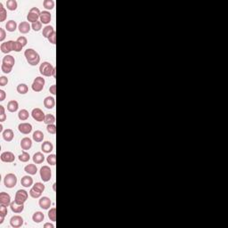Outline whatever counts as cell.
Instances as JSON below:
<instances>
[{
  "label": "cell",
  "instance_id": "6da1fadb",
  "mask_svg": "<svg viewBox=\"0 0 228 228\" xmlns=\"http://www.w3.org/2000/svg\"><path fill=\"white\" fill-rule=\"evenodd\" d=\"M24 56L26 58L27 62H29V64L32 65V66H35L39 63L40 62V56L38 55V53L31 49V48H29L27 50H25L24 52Z\"/></svg>",
  "mask_w": 228,
  "mask_h": 228
},
{
  "label": "cell",
  "instance_id": "7a4b0ae2",
  "mask_svg": "<svg viewBox=\"0 0 228 228\" xmlns=\"http://www.w3.org/2000/svg\"><path fill=\"white\" fill-rule=\"evenodd\" d=\"M55 67L48 62H44L39 66V71L40 73L45 77L53 76Z\"/></svg>",
  "mask_w": 228,
  "mask_h": 228
},
{
  "label": "cell",
  "instance_id": "3957f363",
  "mask_svg": "<svg viewBox=\"0 0 228 228\" xmlns=\"http://www.w3.org/2000/svg\"><path fill=\"white\" fill-rule=\"evenodd\" d=\"M4 184L7 188H14L17 184V176L13 173L7 174L4 178Z\"/></svg>",
  "mask_w": 228,
  "mask_h": 228
},
{
  "label": "cell",
  "instance_id": "277c9868",
  "mask_svg": "<svg viewBox=\"0 0 228 228\" xmlns=\"http://www.w3.org/2000/svg\"><path fill=\"white\" fill-rule=\"evenodd\" d=\"M45 84H46L45 78H43L42 77H37L32 83V86H31L32 90L34 92H41L44 88Z\"/></svg>",
  "mask_w": 228,
  "mask_h": 228
},
{
  "label": "cell",
  "instance_id": "5b68a950",
  "mask_svg": "<svg viewBox=\"0 0 228 228\" xmlns=\"http://www.w3.org/2000/svg\"><path fill=\"white\" fill-rule=\"evenodd\" d=\"M40 14H41V12L38 7H32L27 15V20L28 21L32 22V23L36 22L40 18Z\"/></svg>",
  "mask_w": 228,
  "mask_h": 228
},
{
  "label": "cell",
  "instance_id": "8992f818",
  "mask_svg": "<svg viewBox=\"0 0 228 228\" xmlns=\"http://www.w3.org/2000/svg\"><path fill=\"white\" fill-rule=\"evenodd\" d=\"M40 177L43 180V182H48L51 179L52 176V170L48 166H43L40 169Z\"/></svg>",
  "mask_w": 228,
  "mask_h": 228
},
{
  "label": "cell",
  "instance_id": "52a82bcc",
  "mask_svg": "<svg viewBox=\"0 0 228 228\" xmlns=\"http://www.w3.org/2000/svg\"><path fill=\"white\" fill-rule=\"evenodd\" d=\"M28 192L25 190H18L15 193V198H14V201L18 203H21V204H24L25 201H27L28 199Z\"/></svg>",
  "mask_w": 228,
  "mask_h": 228
},
{
  "label": "cell",
  "instance_id": "ba28073f",
  "mask_svg": "<svg viewBox=\"0 0 228 228\" xmlns=\"http://www.w3.org/2000/svg\"><path fill=\"white\" fill-rule=\"evenodd\" d=\"M31 116L32 118L36 120V121H38V122H42L45 120V117H46V114L44 113V112L39 109V108H35L32 110L31 112Z\"/></svg>",
  "mask_w": 228,
  "mask_h": 228
},
{
  "label": "cell",
  "instance_id": "9c48e42d",
  "mask_svg": "<svg viewBox=\"0 0 228 228\" xmlns=\"http://www.w3.org/2000/svg\"><path fill=\"white\" fill-rule=\"evenodd\" d=\"M1 52L4 54H8L11 51H14V41L13 40H9L7 42H4L1 44L0 46Z\"/></svg>",
  "mask_w": 228,
  "mask_h": 228
},
{
  "label": "cell",
  "instance_id": "30bf717a",
  "mask_svg": "<svg viewBox=\"0 0 228 228\" xmlns=\"http://www.w3.org/2000/svg\"><path fill=\"white\" fill-rule=\"evenodd\" d=\"M0 159L3 162H7V163H11L14 162L15 160V156L13 152H4L1 153Z\"/></svg>",
  "mask_w": 228,
  "mask_h": 228
},
{
  "label": "cell",
  "instance_id": "8fae6325",
  "mask_svg": "<svg viewBox=\"0 0 228 228\" xmlns=\"http://www.w3.org/2000/svg\"><path fill=\"white\" fill-rule=\"evenodd\" d=\"M11 196L5 192H2L0 193V205L2 206H5V207H8L11 205Z\"/></svg>",
  "mask_w": 228,
  "mask_h": 228
},
{
  "label": "cell",
  "instance_id": "7c38bea8",
  "mask_svg": "<svg viewBox=\"0 0 228 228\" xmlns=\"http://www.w3.org/2000/svg\"><path fill=\"white\" fill-rule=\"evenodd\" d=\"M10 224L14 228H18L21 227L22 225H23V218L19 216V215H16V216H14L11 217L10 219Z\"/></svg>",
  "mask_w": 228,
  "mask_h": 228
},
{
  "label": "cell",
  "instance_id": "4fadbf2b",
  "mask_svg": "<svg viewBox=\"0 0 228 228\" xmlns=\"http://www.w3.org/2000/svg\"><path fill=\"white\" fill-rule=\"evenodd\" d=\"M18 130L23 135H29L32 131V125L30 123H21L18 126Z\"/></svg>",
  "mask_w": 228,
  "mask_h": 228
},
{
  "label": "cell",
  "instance_id": "5bb4252c",
  "mask_svg": "<svg viewBox=\"0 0 228 228\" xmlns=\"http://www.w3.org/2000/svg\"><path fill=\"white\" fill-rule=\"evenodd\" d=\"M38 204H39V206H40L41 209H48L51 207V205H52V201H51V200L48 197L44 196V197L40 198V200L38 201Z\"/></svg>",
  "mask_w": 228,
  "mask_h": 228
},
{
  "label": "cell",
  "instance_id": "9a60e30c",
  "mask_svg": "<svg viewBox=\"0 0 228 228\" xmlns=\"http://www.w3.org/2000/svg\"><path fill=\"white\" fill-rule=\"evenodd\" d=\"M10 208H11V210H12L14 213L19 214V213H21V212L23 211V209H24V204H21V203L16 202L15 201H14L11 202Z\"/></svg>",
  "mask_w": 228,
  "mask_h": 228
},
{
  "label": "cell",
  "instance_id": "2e32d148",
  "mask_svg": "<svg viewBox=\"0 0 228 228\" xmlns=\"http://www.w3.org/2000/svg\"><path fill=\"white\" fill-rule=\"evenodd\" d=\"M18 29L19 31L22 34H27L30 31L31 26L30 25V23L28 21H21L18 25Z\"/></svg>",
  "mask_w": 228,
  "mask_h": 228
},
{
  "label": "cell",
  "instance_id": "e0dca14e",
  "mask_svg": "<svg viewBox=\"0 0 228 228\" xmlns=\"http://www.w3.org/2000/svg\"><path fill=\"white\" fill-rule=\"evenodd\" d=\"M32 146V140L29 137H24L21 141V147L22 150L27 151L30 150Z\"/></svg>",
  "mask_w": 228,
  "mask_h": 228
},
{
  "label": "cell",
  "instance_id": "ac0fdd59",
  "mask_svg": "<svg viewBox=\"0 0 228 228\" xmlns=\"http://www.w3.org/2000/svg\"><path fill=\"white\" fill-rule=\"evenodd\" d=\"M51 14L48 12V11H43L41 12V14H40V21L42 22V24H48L50 21H51Z\"/></svg>",
  "mask_w": 228,
  "mask_h": 228
},
{
  "label": "cell",
  "instance_id": "d6986e66",
  "mask_svg": "<svg viewBox=\"0 0 228 228\" xmlns=\"http://www.w3.org/2000/svg\"><path fill=\"white\" fill-rule=\"evenodd\" d=\"M55 105V99L52 96H47L44 100V106L46 109H53Z\"/></svg>",
  "mask_w": 228,
  "mask_h": 228
},
{
  "label": "cell",
  "instance_id": "ffe728a7",
  "mask_svg": "<svg viewBox=\"0 0 228 228\" xmlns=\"http://www.w3.org/2000/svg\"><path fill=\"white\" fill-rule=\"evenodd\" d=\"M19 109V103L15 100H11L7 103V110L10 112H15Z\"/></svg>",
  "mask_w": 228,
  "mask_h": 228
},
{
  "label": "cell",
  "instance_id": "44dd1931",
  "mask_svg": "<svg viewBox=\"0 0 228 228\" xmlns=\"http://www.w3.org/2000/svg\"><path fill=\"white\" fill-rule=\"evenodd\" d=\"M41 150L42 152H45V153H50L54 150V145L51 142L49 141H46L42 144L41 145Z\"/></svg>",
  "mask_w": 228,
  "mask_h": 228
},
{
  "label": "cell",
  "instance_id": "7402d4cb",
  "mask_svg": "<svg viewBox=\"0 0 228 228\" xmlns=\"http://www.w3.org/2000/svg\"><path fill=\"white\" fill-rule=\"evenodd\" d=\"M2 135H3L4 140L6 141V142H11V141L14 139V131H13L12 129H10V128H7V129H5V131H3Z\"/></svg>",
  "mask_w": 228,
  "mask_h": 228
},
{
  "label": "cell",
  "instance_id": "603a6c76",
  "mask_svg": "<svg viewBox=\"0 0 228 228\" xmlns=\"http://www.w3.org/2000/svg\"><path fill=\"white\" fill-rule=\"evenodd\" d=\"M21 184L24 187H30L33 185V178L30 176H24L21 180Z\"/></svg>",
  "mask_w": 228,
  "mask_h": 228
},
{
  "label": "cell",
  "instance_id": "cb8c5ba5",
  "mask_svg": "<svg viewBox=\"0 0 228 228\" xmlns=\"http://www.w3.org/2000/svg\"><path fill=\"white\" fill-rule=\"evenodd\" d=\"M5 29H6V30L9 31V32H14V31H15L16 29H17V23H16V21H13V20L8 21L6 22V24H5Z\"/></svg>",
  "mask_w": 228,
  "mask_h": 228
},
{
  "label": "cell",
  "instance_id": "d4e9b609",
  "mask_svg": "<svg viewBox=\"0 0 228 228\" xmlns=\"http://www.w3.org/2000/svg\"><path fill=\"white\" fill-rule=\"evenodd\" d=\"M55 29L52 27V26H50V25H46L44 29H43V31H42V34H43V37H45V38H48L54 32H55Z\"/></svg>",
  "mask_w": 228,
  "mask_h": 228
},
{
  "label": "cell",
  "instance_id": "484cf974",
  "mask_svg": "<svg viewBox=\"0 0 228 228\" xmlns=\"http://www.w3.org/2000/svg\"><path fill=\"white\" fill-rule=\"evenodd\" d=\"M24 170H25L26 173H28L29 175L34 176L38 172V168H37V166L35 164H29V165H27L24 168Z\"/></svg>",
  "mask_w": 228,
  "mask_h": 228
},
{
  "label": "cell",
  "instance_id": "4316f807",
  "mask_svg": "<svg viewBox=\"0 0 228 228\" xmlns=\"http://www.w3.org/2000/svg\"><path fill=\"white\" fill-rule=\"evenodd\" d=\"M44 160H45V155H44L42 152H36V153L33 155V161H34V163H36V164H41V163L44 162Z\"/></svg>",
  "mask_w": 228,
  "mask_h": 228
},
{
  "label": "cell",
  "instance_id": "83f0119b",
  "mask_svg": "<svg viewBox=\"0 0 228 228\" xmlns=\"http://www.w3.org/2000/svg\"><path fill=\"white\" fill-rule=\"evenodd\" d=\"M2 63L4 64H7V65H10V66H14L15 64V60L14 56L10 55H6L3 58V61H2Z\"/></svg>",
  "mask_w": 228,
  "mask_h": 228
},
{
  "label": "cell",
  "instance_id": "f1b7e54d",
  "mask_svg": "<svg viewBox=\"0 0 228 228\" xmlns=\"http://www.w3.org/2000/svg\"><path fill=\"white\" fill-rule=\"evenodd\" d=\"M45 219V215L41 212V211H37L33 214L32 216V220L35 223H41L43 220Z\"/></svg>",
  "mask_w": 228,
  "mask_h": 228
},
{
  "label": "cell",
  "instance_id": "f546056e",
  "mask_svg": "<svg viewBox=\"0 0 228 228\" xmlns=\"http://www.w3.org/2000/svg\"><path fill=\"white\" fill-rule=\"evenodd\" d=\"M18 3L16 0H7L6 2V7L10 11H15L17 9Z\"/></svg>",
  "mask_w": 228,
  "mask_h": 228
},
{
  "label": "cell",
  "instance_id": "4dcf8cb0",
  "mask_svg": "<svg viewBox=\"0 0 228 228\" xmlns=\"http://www.w3.org/2000/svg\"><path fill=\"white\" fill-rule=\"evenodd\" d=\"M32 137H33V140H34V141H36V142H38V143H40V142H42V141L44 140L45 135H44V134H43L42 131H40V130H36V131L33 133Z\"/></svg>",
  "mask_w": 228,
  "mask_h": 228
},
{
  "label": "cell",
  "instance_id": "1f68e13d",
  "mask_svg": "<svg viewBox=\"0 0 228 228\" xmlns=\"http://www.w3.org/2000/svg\"><path fill=\"white\" fill-rule=\"evenodd\" d=\"M29 91V87L26 84H19L17 86V92L21 95H25Z\"/></svg>",
  "mask_w": 228,
  "mask_h": 228
},
{
  "label": "cell",
  "instance_id": "d6a6232c",
  "mask_svg": "<svg viewBox=\"0 0 228 228\" xmlns=\"http://www.w3.org/2000/svg\"><path fill=\"white\" fill-rule=\"evenodd\" d=\"M29 117H30V113H29V112L27 111V110H25V109H22V110H21L19 112V113H18V118H19L21 120H27L28 119H29Z\"/></svg>",
  "mask_w": 228,
  "mask_h": 228
},
{
  "label": "cell",
  "instance_id": "836d02e7",
  "mask_svg": "<svg viewBox=\"0 0 228 228\" xmlns=\"http://www.w3.org/2000/svg\"><path fill=\"white\" fill-rule=\"evenodd\" d=\"M44 122L46 125H50V124H55V117L53 114H46L45 117V120Z\"/></svg>",
  "mask_w": 228,
  "mask_h": 228
},
{
  "label": "cell",
  "instance_id": "e575fe53",
  "mask_svg": "<svg viewBox=\"0 0 228 228\" xmlns=\"http://www.w3.org/2000/svg\"><path fill=\"white\" fill-rule=\"evenodd\" d=\"M6 215H7V208L5 206L1 205V207H0V224H3Z\"/></svg>",
  "mask_w": 228,
  "mask_h": 228
},
{
  "label": "cell",
  "instance_id": "d590c367",
  "mask_svg": "<svg viewBox=\"0 0 228 228\" xmlns=\"http://www.w3.org/2000/svg\"><path fill=\"white\" fill-rule=\"evenodd\" d=\"M43 5L47 10H52L55 7V1L54 0H45L43 2Z\"/></svg>",
  "mask_w": 228,
  "mask_h": 228
},
{
  "label": "cell",
  "instance_id": "8d00e7d4",
  "mask_svg": "<svg viewBox=\"0 0 228 228\" xmlns=\"http://www.w3.org/2000/svg\"><path fill=\"white\" fill-rule=\"evenodd\" d=\"M6 16H7L6 10L5 9L3 4L0 3V22H3L6 19Z\"/></svg>",
  "mask_w": 228,
  "mask_h": 228
},
{
  "label": "cell",
  "instance_id": "74e56055",
  "mask_svg": "<svg viewBox=\"0 0 228 228\" xmlns=\"http://www.w3.org/2000/svg\"><path fill=\"white\" fill-rule=\"evenodd\" d=\"M30 195L32 198H34V199H38V198H39V197L42 195V192H40V191H38V189L32 187V188L30 189Z\"/></svg>",
  "mask_w": 228,
  "mask_h": 228
},
{
  "label": "cell",
  "instance_id": "f35d334b",
  "mask_svg": "<svg viewBox=\"0 0 228 228\" xmlns=\"http://www.w3.org/2000/svg\"><path fill=\"white\" fill-rule=\"evenodd\" d=\"M30 160V153H28V152H25V151L19 156V160L21 161V162H28Z\"/></svg>",
  "mask_w": 228,
  "mask_h": 228
},
{
  "label": "cell",
  "instance_id": "ab89813d",
  "mask_svg": "<svg viewBox=\"0 0 228 228\" xmlns=\"http://www.w3.org/2000/svg\"><path fill=\"white\" fill-rule=\"evenodd\" d=\"M48 217L53 222L56 221V209L55 208L50 209V210L48 211Z\"/></svg>",
  "mask_w": 228,
  "mask_h": 228
},
{
  "label": "cell",
  "instance_id": "60d3db41",
  "mask_svg": "<svg viewBox=\"0 0 228 228\" xmlns=\"http://www.w3.org/2000/svg\"><path fill=\"white\" fill-rule=\"evenodd\" d=\"M46 161L51 166H55V163H56V156H55V154H50V155H48L47 158H46Z\"/></svg>",
  "mask_w": 228,
  "mask_h": 228
},
{
  "label": "cell",
  "instance_id": "b9f144b4",
  "mask_svg": "<svg viewBox=\"0 0 228 228\" xmlns=\"http://www.w3.org/2000/svg\"><path fill=\"white\" fill-rule=\"evenodd\" d=\"M1 70H2V71H3L4 73L8 74V73H10V72L12 71V70H13V66H10V65H7V64H4V63H2V65H1Z\"/></svg>",
  "mask_w": 228,
  "mask_h": 228
},
{
  "label": "cell",
  "instance_id": "7bdbcfd3",
  "mask_svg": "<svg viewBox=\"0 0 228 228\" xmlns=\"http://www.w3.org/2000/svg\"><path fill=\"white\" fill-rule=\"evenodd\" d=\"M31 28L34 31H39L42 29V22L40 21H37L36 22H33L31 25Z\"/></svg>",
  "mask_w": 228,
  "mask_h": 228
},
{
  "label": "cell",
  "instance_id": "ee69618b",
  "mask_svg": "<svg viewBox=\"0 0 228 228\" xmlns=\"http://www.w3.org/2000/svg\"><path fill=\"white\" fill-rule=\"evenodd\" d=\"M46 130L47 132L52 135H55L56 133V126L55 124H50V125H47L46 127Z\"/></svg>",
  "mask_w": 228,
  "mask_h": 228
},
{
  "label": "cell",
  "instance_id": "f6af8a7d",
  "mask_svg": "<svg viewBox=\"0 0 228 228\" xmlns=\"http://www.w3.org/2000/svg\"><path fill=\"white\" fill-rule=\"evenodd\" d=\"M6 119V115L5 112V107L3 105H0V121L4 122Z\"/></svg>",
  "mask_w": 228,
  "mask_h": 228
},
{
  "label": "cell",
  "instance_id": "bcb514c9",
  "mask_svg": "<svg viewBox=\"0 0 228 228\" xmlns=\"http://www.w3.org/2000/svg\"><path fill=\"white\" fill-rule=\"evenodd\" d=\"M22 48H23V46L20 44L19 42L14 41V52L19 53V52H21V51L22 50Z\"/></svg>",
  "mask_w": 228,
  "mask_h": 228
},
{
  "label": "cell",
  "instance_id": "7dc6e473",
  "mask_svg": "<svg viewBox=\"0 0 228 228\" xmlns=\"http://www.w3.org/2000/svg\"><path fill=\"white\" fill-rule=\"evenodd\" d=\"M33 187L36 188V189H38V190L40 191V192H42L45 191V185H44V184H43V183H40V182L36 183V184L33 185Z\"/></svg>",
  "mask_w": 228,
  "mask_h": 228
},
{
  "label": "cell",
  "instance_id": "c3c4849f",
  "mask_svg": "<svg viewBox=\"0 0 228 228\" xmlns=\"http://www.w3.org/2000/svg\"><path fill=\"white\" fill-rule=\"evenodd\" d=\"M17 42H19L20 44L22 46H25L26 45H27V43H28V40H27V38H25V37H23V36H21V37H19V38H17V40H16Z\"/></svg>",
  "mask_w": 228,
  "mask_h": 228
},
{
  "label": "cell",
  "instance_id": "681fc988",
  "mask_svg": "<svg viewBox=\"0 0 228 228\" xmlns=\"http://www.w3.org/2000/svg\"><path fill=\"white\" fill-rule=\"evenodd\" d=\"M48 39V41L51 43V44H53V45H55L56 44V32L55 31L49 38H47Z\"/></svg>",
  "mask_w": 228,
  "mask_h": 228
},
{
  "label": "cell",
  "instance_id": "f907efd6",
  "mask_svg": "<svg viewBox=\"0 0 228 228\" xmlns=\"http://www.w3.org/2000/svg\"><path fill=\"white\" fill-rule=\"evenodd\" d=\"M8 83V78L5 76H1L0 77V86L1 87H5L6 86Z\"/></svg>",
  "mask_w": 228,
  "mask_h": 228
},
{
  "label": "cell",
  "instance_id": "816d5d0a",
  "mask_svg": "<svg viewBox=\"0 0 228 228\" xmlns=\"http://www.w3.org/2000/svg\"><path fill=\"white\" fill-rule=\"evenodd\" d=\"M6 37V33H5V30L3 29V28H0V41H4V39Z\"/></svg>",
  "mask_w": 228,
  "mask_h": 228
},
{
  "label": "cell",
  "instance_id": "f5cc1de1",
  "mask_svg": "<svg viewBox=\"0 0 228 228\" xmlns=\"http://www.w3.org/2000/svg\"><path fill=\"white\" fill-rule=\"evenodd\" d=\"M49 92H50L52 95H56V85H52V86L50 87V88H49Z\"/></svg>",
  "mask_w": 228,
  "mask_h": 228
},
{
  "label": "cell",
  "instance_id": "db71d44e",
  "mask_svg": "<svg viewBox=\"0 0 228 228\" xmlns=\"http://www.w3.org/2000/svg\"><path fill=\"white\" fill-rule=\"evenodd\" d=\"M5 96H6V95H5V92L3 89H1V90H0V101H1V102H3V101L5 99Z\"/></svg>",
  "mask_w": 228,
  "mask_h": 228
},
{
  "label": "cell",
  "instance_id": "11a10c76",
  "mask_svg": "<svg viewBox=\"0 0 228 228\" xmlns=\"http://www.w3.org/2000/svg\"><path fill=\"white\" fill-rule=\"evenodd\" d=\"M54 225L53 224H50V223H46L44 225V228H54Z\"/></svg>",
  "mask_w": 228,
  "mask_h": 228
},
{
  "label": "cell",
  "instance_id": "9f6ffc18",
  "mask_svg": "<svg viewBox=\"0 0 228 228\" xmlns=\"http://www.w3.org/2000/svg\"><path fill=\"white\" fill-rule=\"evenodd\" d=\"M55 76H56V69L55 68V70H54V72H53V77H54V78H55Z\"/></svg>",
  "mask_w": 228,
  "mask_h": 228
},
{
  "label": "cell",
  "instance_id": "6f0895ef",
  "mask_svg": "<svg viewBox=\"0 0 228 228\" xmlns=\"http://www.w3.org/2000/svg\"><path fill=\"white\" fill-rule=\"evenodd\" d=\"M0 132L3 133V125H0Z\"/></svg>",
  "mask_w": 228,
  "mask_h": 228
},
{
  "label": "cell",
  "instance_id": "680465c9",
  "mask_svg": "<svg viewBox=\"0 0 228 228\" xmlns=\"http://www.w3.org/2000/svg\"><path fill=\"white\" fill-rule=\"evenodd\" d=\"M55 185H56L55 184H54V185H53V188H54V190L55 191Z\"/></svg>",
  "mask_w": 228,
  "mask_h": 228
}]
</instances>
